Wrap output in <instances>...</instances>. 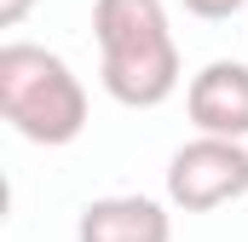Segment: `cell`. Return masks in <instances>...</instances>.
I'll return each instance as SVG.
<instances>
[{
    "label": "cell",
    "instance_id": "obj_2",
    "mask_svg": "<svg viewBox=\"0 0 248 242\" xmlns=\"http://www.w3.org/2000/svg\"><path fill=\"white\" fill-rule=\"evenodd\" d=\"M0 116L12 121L17 138L63 150L87 133V87L58 52L6 41L0 46Z\"/></svg>",
    "mask_w": 248,
    "mask_h": 242
},
{
    "label": "cell",
    "instance_id": "obj_5",
    "mask_svg": "<svg viewBox=\"0 0 248 242\" xmlns=\"http://www.w3.org/2000/svg\"><path fill=\"white\" fill-rule=\"evenodd\" d=\"M75 242H173V219L156 196H98L81 208Z\"/></svg>",
    "mask_w": 248,
    "mask_h": 242
},
{
    "label": "cell",
    "instance_id": "obj_3",
    "mask_svg": "<svg viewBox=\"0 0 248 242\" xmlns=\"http://www.w3.org/2000/svg\"><path fill=\"white\" fill-rule=\"evenodd\" d=\"M248 196V144L243 138H219V133H196L168 156V202L185 213H214L225 202Z\"/></svg>",
    "mask_w": 248,
    "mask_h": 242
},
{
    "label": "cell",
    "instance_id": "obj_6",
    "mask_svg": "<svg viewBox=\"0 0 248 242\" xmlns=\"http://www.w3.org/2000/svg\"><path fill=\"white\" fill-rule=\"evenodd\" d=\"M248 0H185L190 17H202V23H225V17H237Z\"/></svg>",
    "mask_w": 248,
    "mask_h": 242
},
{
    "label": "cell",
    "instance_id": "obj_7",
    "mask_svg": "<svg viewBox=\"0 0 248 242\" xmlns=\"http://www.w3.org/2000/svg\"><path fill=\"white\" fill-rule=\"evenodd\" d=\"M29 6H35V0H0V23H6V29H17V23L29 17Z\"/></svg>",
    "mask_w": 248,
    "mask_h": 242
},
{
    "label": "cell",
    "instance_id": "obj_1",
    "mask_svg": "<svg viewBox=\"0 0 248 242\" xmlns=\"http://www.w3.org/2000/svg\"><path fill=\"white\" fill-rule=\"evenodd\" d=\"M98 81L127 110H156L179 92V41L162 0H93Z\"/></svg>",
    "mask_w": 248,
    "mask_h": 242
},
{
    "label": "cell",
    "instance_id": "obj_4",
    "mask_svg": "<svg viewBox=\"0 0 248 242\" xmlns=\"http://www.w3.org/2000/svg\"><path fill=\"white\" fill-rule=\"evenodd\" d=\"M185 110L196 133H219V138H248V63L214 58L190 75Z\"/></svg>",
    "mask_w": 248,
    "mask_h": 242
}]
</instances>
